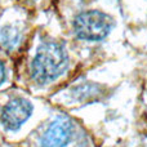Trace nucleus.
Here are the masks:
<instances>
[{"label": "nucleus", "mask_w": 147, "mask_h": 147, "mask_svg": "<svg viewBox=\"0 0 147 147\" xmlns=\"http://www.w3.org/2000/svg\"><path fill=\"white\" fill-rule=\"evenodd\" d=\"M112 20L98 10H89L79 14L74 22V30L78 38L88 41H98L109 35Z\"/></svg>", "instance_id": "2"}, {"label": "nucleus", "mask_w": 147, "mask_h": 147, "mask_svg": "<svg viewBox=\"0 0 147 147\" xmlns=\"http://www.w3.org/2000/svg\"><path fill=\"white\" fill-rule=\"evenodd\" d=\"M5 79V70H4V66H3V63L0 62V84L4 81Z\"/></svg>", "instance_id": "6"}, {"label": "nucleus", "mask_w": 147, "mask_h": 147, "mask_svg": "<svg viewBox=\"0 0 147 147\" xmlns=\"http://www.w3.org/2000/svg\"><path fill=\"white\" fill-rule=\"evenodd\" d=\"M74 134L72 121L67 116H58L51 123L40 140L41 147H65Z\"/></svg>", "instance_id": "3"}, {"label": "nucleus", "mask_w": 147, "mask_h": 147, "mask_svg": "<svg viewBox=\"0 0 147 147\" xmlns=\"http://www.w3.org/2000/svg\"><path fill=\"white\" fill-rule=\"evenodd\" d=\"M67 67V54L57 43H44L31 63V78L36 84H48Z\"/></svg>", "instance_id": "1"}, {"label": "nucleus", "mask_w": 147, "mask_h": 147, "mask_svg": "<svg viewBox=\"0 0 147 147\" xmlns=\"http://www.w3.org/2000/svg\"><path fill=\"white\" fill-rule=\"evenodd\" d=\"M18 41V32L9 27H4L0 30V44L5 48L16 45Z\"/></svg>", "instance_id": "5"}, {"label": "nucleus", "mask_w": 147, "mask_h": 147, "mask_svg": "<svg viewBox=\"0 0 147 147\" xmlns=\"http://www.w3.org/2000/svg\"><path fill=\"white\" fill-rule=\"evenodd\" d=\"M32 105L25 98H13L1 111V123L7 129L17 130L32 114Z\"/></svg>", "instance_id": "4"}]
</instances>
